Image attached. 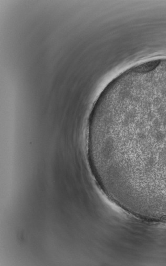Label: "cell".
<instances>
[{
    "label": "cell",
    "mask_w": 166,
    "mask_h": 266,
    "mask_svg": "<svg viewBox=\"0 0 166 266\" xmlns=\"http://www.w3.org/2000/svg\"><path fill=\"white\" fill-rule=\"evenodd\" d=\"M154 101H155V102L156 103V104H157L158 105V104L160 103V96H157L155 97V98H154ZM165 103L166 104V99H165ZM166 105L165 106V107L163 106V107H158V108H165V107H166Z\"/></svg>",
    "instance_id": "1"
}]
</instances>
